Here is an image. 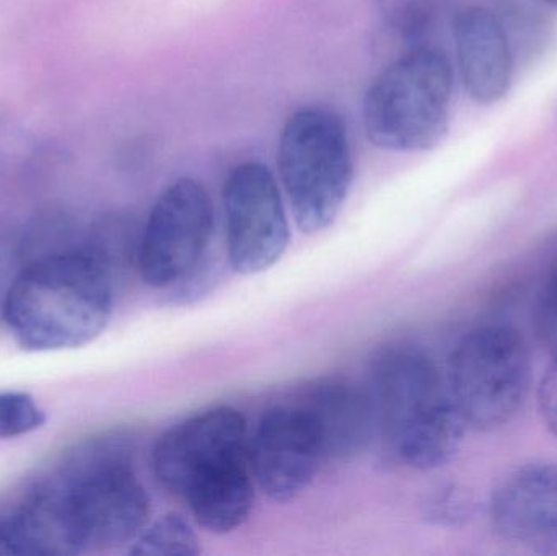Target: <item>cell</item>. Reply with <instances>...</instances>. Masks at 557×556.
<instances>
[{
    "label": "cell",
    "mask_w": 557,
    "mask_h": 556,
    "mask_svg": "<svg viewBox=\"0 0 557 556\" xmlns=\"http://www.w3.org/2000/svg\"><path fill=\"white\" fill-rule=\"evenodd\" d=\"M227 255L235 273H263L290 242L287 212L276 176L260 160L238 163L222 188Z\"/></svg>",
    "instance_id": "obj_8"
},
{
    "label": "cell",
    "mask_w": 557,
    "mask_h": 556,
    "mask_svg": "<svg viewBox=\"0 0 557 556\" xmlns=\"http://www.w3.org/2000/svg\"><path fill=\"white\" fill-rule=\"evenodd\" d=\"M487 519L504 541L557 554V464H525L510 472L491 493Z\"/></svg>",
    "instance_id": "obj_11"
},
{
    "label": "cell",
    "mask_w": 557,
    "mask_h": 556,
    "mask_svg": "<svg viewBox=\"0 0 557 556\" xmlns=\"http://www.w3.org/2000/svg\"><path fill=\"white\" fill-rule=\"evenodd\" d=\"M530 385L529 343L512 326H480L451 355L448 394L468 428L494 431L509 424L522 410Z\"/></svg>",
    "instance_id": "obj_6"
},
{
    "label": "cell",
    "mask_w": 557,
    "mask_h": 556,
    "mask_svg": "<svg viewBox=\"0 0 557 556\" xmlns=\"http://www.w3.org/2000/svg\"><path fill=\"white\" fill-rule=\"evenodd\" d=\"M442 0H375L376 12L393 35L416 41L431 28Z\"/></svg>",
    "instance_id": "obj_16"
},
{
    "label": "cell",
    "mask_w": 557,
    "mask_h": 556,
    "mask_svg": "<svg viewBox=\"0 0 557 556\" xmlns=\"http://www.w3.org/2000/svg\"><path fill=\"white\" fill-rule=\"evenodd\" d=\"M250 454L244 415L232 407L202 411L166 431L153 450V472L169 492L189 486L224 464Z\"/></svg>",
    "instance_id": "obj_9"
},
{
    "label": "cell",
    "mask_w": 557,
    "mask_h": 556,
    "mask_svg": "<svg viewBox=\"0 0 557 556\" xmlns=\"http://www.w3.org/2000/svg\"><path fill=\"white\" fill-rule=\"evenodd\" d=\"M454 69L434 46H414L389 62L363 95L367 139L392 152H424L442 143L450 123Z\"/></svg>",
    "instance_id": "obj_4"
},
{
    "label": "cell",
    "mask_w": 557,
    "mask_h": 556,
    "mask_svg": "<svg viewBox=\"0 0 557 556\" xmlns=\"http://www.w3.org/2000/svg\"><path fill=\"white\" fill-rule=\"evenodd\" d=\"M183 498L196 522L212 534H231L250 519L255 508V477L250 454L212 470L189 486Z\"/></svg>",
    "instance_id": "obj_14"
},
{
    "label": "cell",
    "mask_w": 557,
    "mask_h": 556,
    "mask_svg": "<svg viewBox=\"0 0 557 556\" xmlns=\"http://www.w3.org/2000/svg\"><path fill=\"white\" fill-rule=\"evenodd\" d=\"M474 495L460 483L437 486L425 502V518L441 528L460 529L470 524L474 516Z\"/></svg>",
    "instance_id": "obj_17"
},
{
    "label": "cell",
    "mask_w": 557,
    "mask_h": 556,
    "mask_svg": "<svg viewBox=\"0 0 557 556\" xmlns=\"http://www.w3.org/2000/svg\"><path fill=\"white\" fill-rule=\"evenodd\" d=\"M214 234L211 196L196 180L170 183L140 235L137 268L156 289H173L205 264Z\"/></svg>",
    "instance_id": "obj_7"
},
{
    "label": "cell",
    "mask_w": 557,
    "mask_h": 556,
    "mask_svg": "<svg viewBox=\"0 0 557 556\" xmlns=\"http://www.w3.org/2000/svg\"><path fill=\"white\" fill-rule=\"evenodd\" d=\"M373 385L380 437L393 460L429 472L457 456L468 427L424 351L386 346L373 365Z\"/></svg>",
    "instance_id": "obj_3"
},
{
    "label": "cell",
    "mask_w": 557,
    "mask_h": 556,
    "mask_svg": "<svg viewBox=\"0 0 557 556\" xmlns=\"http://www.w3.org/2000/svg\"><path fill=\"white\" fill-rule=\"evenodd\" d=\"M454 38L468 95L480 104L503 100L512 85L513 58L497 16L483 7H468L455 16Z\"/></svg>",
    "instance_id": "obj_13"
},
{
    "label": "cell",
    "mask_w": 557,
    "mask_h": 556,
    "mask_svg": "<svg viewBox=\"0 0 557 556\" xmlns=\"http://www.w3.org/2000/svg\"><path fill=\"white\" fill-rule=\"evenodd\" d=\"M540 417L545 423L546 430L557 440V356L546 369L545 375L536 392Z\"/></svg>",
    "instance_id": "obj_20"
},
{
    "label": "cell",
    "mask_w": 557,
    "mask_h": 556,
    "mask_svg": "<svg viewBox=\"0 0 557 556\" xmlns=\"http://www.w3.org/2000/svg\"><path fill=\"white\" fill-rule=\"evenodd\" d=\"M113 270L88 247L51 255L29 264L3 300V319L28 351L81 348L110 323Z\"/></svg>",
    "instance_id": "obj_2"
},
{
    "label": "cell",
    "mask_w": 557,
    "mask_h": 556,
    "mask_svg": "<svg viewBox=\"0 0 557 556\" xmlns=\"http://www.w3.org/2000/svg\"><path fill=\"white\" fill-rule=\"evenodd\" d=\"M150 498L134 473L124 436L95 441L71 466L2 521L7 554L77 555L136 541L149 524Z\"/></svg>",
    "instance_id": "obj_1"
},
{
    "label": "cell",
    "mask_w": 557,
    "mask_h": 556,
    "mask_svg": "<svg viewBox=\"0 0 557 556\" xmlns=\"http://www.w3.org/2000/svg\"><path fill=\"white\" fill-rule=\"evenodd\" d=\"M46 415L25 392H0V440L33 433L45 424Z\"/></svg>",
    "instance_id": "obj_18"
},
{
    "label": "cell",
    "mask_w": 557,
    "mask_h": 556,
    "mask_svg": "<svg viewBox=\"0 0 557 556\" xmlns=\"http://www.w3.org/2000/svg\"><path fill=\"white\" fill-rule=\"evenodd\" d=\"M326 464L307 415L290 400L264 413L250 441V466L261 492L276 503L297 499Z\"/></svg>",
    "instance_id": "obj_10"
},
{
    "label": "cell",
    "mask_w": 557,
    "mask_h": 556,
    "mask_svg": "<svg viewBox=\"0 0 557 556\" xmlns=\"http://www.w3.org/2000/svg\"><path fill=\"white\" fill-rule=\"evenodd\" d=\"M277 172L304 234L333 225L354 178L349 133L341 114L318 104L294 111L278 136Z\"/></svg>",
    "instance_id": "obj_5"
},
{
    "label": "cell",
    "mask_w": 557,
    "mask_h": 556,
    "mask_svg": "<svg viewBox=\"0 0 557 556\" xmlns=\"http://www.w3.org/2000/svg\"><path fill=\"white\" fill-rule=\"evenodd\" d=\"M535 332L543 348L557 356V264L546 277L536 300Z\"/></svg>",
    "instance_id": "obj_19"
},
{
    "label": "cell",
    "mask_w": 557,
    "mask_h": 556,
    "mask_svg": "<svg viewBox=\"0 0 557 556\" xmlns=\"http://www.w3.org/2000/svg\"><path fill=\"white\" fill-rule=\"evenodd\" d=\"M201 552L195 529L175 512L160 516L152 524H147L131 548L133 555L149 556H196Z\"/></svg>",
    "instance_id": "obj_15"
},
{
    "label": "cell",
    "mask_w": 557,
    "mask_h": 556,
    "mask_svg": "<svg viewBox=\"0 0 557 556\" xmlns=\"http://www.w3.org/2000/svg\"><path fill=\"white\" fill-rule=\"evenodd\" d=\"M0 554H2V547H0Z\"/></svg>",
    "instance_id": "obj_21"
},
{
    "label": "cell",
    "mask_w": 557,
    "mask_h": 556,
    "mask_svg": "<svg viewBox=\"0 0 557 556\" xmlns=\"http://www.w3.org/2000/svg\"><path fill=\"white\" fill-rule=\"evenodd\" d=\"M290 401L317 430L326 462H352L379 430L375 401L349 379H314L298 388Z\"/></svg>",
    "instance_id": "obj_12"
}]
</instances>
